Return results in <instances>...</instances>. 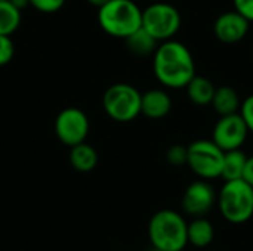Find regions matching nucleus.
<instances>
[{
	"label": "nucleus",
	"mask_w": 253,
	"mask_h": 251,
	"mask_svg": "<svg viewBox=\"0 0 253 251\" xmlns=\"http://www.w3.org/2000/svg\"><path fill=\"white\" fill-rule=\"evenodd\" d=\"M249 130V133L253 135V95L248 96L243 102H242V107H240V112H239Z\"/></svg>",
	"instance_id": "nucleus-23"
},
{
	"label": "nucleus",
	"mask_w": 253,
	"mask_h": 251,
	"mask_svg": "<svg viewBox=\"0 0 253 251\" xmlns=\"http://www.w3.org/2000/svg\"><path fill=\"white\" fill-rule=\"evenodd\" d=\"M249 130L240 114L219 117L212 130V142L224 152L242 149Z\"/></svg>",
	"instance_id": "nucleus-9"
},
{
	"label": "nucleus",
	"mask_w": 253,
	"mask_h": 251,
	"mask_svg": "<svg viewBox=\"0 0 253 251\" xmlns=\"http://www.w3.org/2000/svg\"><path fill=\"white\" fill-rule=\"evenodd\" d=\"M216 204L227 222L233 225L246 223L253 217V188L243 179L224 182Z\"/></svg>",
	"instance_id": "nucleus-4"
},
{
	"label": "nucleus",
	"mask_w": 253,
	"mask_h": 251,
	"mask_svg": "<svg viewBox=\"0 0 253 251\" xmlns=\"http://www.w3.org/2000/svg\"><path fill=\"white\" fill-rule=\"evenodd\" d=\"M28 1L33 7H36L37 10H40L43 13L58 12L65 3V0H28Z\"/></svg>",
	"instance_id": "nucleus-22"
},
{
	"label": "nucleus",
	"mask_w": 253,
	"mask_h": 251,
	"mask_svg": "<svg viewBox=\"0 0 253 251\" xmlns=\"http://www.w3.org/2000/svg\"><path fill=\"white\" fill-rule=\"evenodd\" d=\"M246 163H248V155L242 149L224 152L221 179L224 182H231V180L243 179Z\"/></svg>",
	"instance_id": "nucleus-17"
},
{
	"label": "nucleus",
	"mask_w": 253,
	"mask_h": 251,
	"mask_svg": "<svg viewBox=\"0 0 253 251\" xmlns=\"http://www.w3.org/2000/svg\"><path fill=\"white\" fill-rule=\"evenodd\" d=\"M89 118L87 115L76 107L64 108L55 118L53 130L61 143L68 148L86 142L89 135Z\"/></svg>",
	"instance_id": "nucleus-8"
},
{
	"label": "nucleus",
	"mask_w": 253,
	"mask_h": 251,
	"mask_svg": "<svg viewBox=\"0 0 253 251\" xmlns=\"http://www.w3.org/2000/svg\"><path fill=\"white\" fill-rule=\"evenodd\" d=\"M142 93L127 83L111 84L102 96V108L105 114L117 123L133 121L141 114Z\"/></svg>",
	"instance_id": "nucleus-5"
},
{
	"label": "nucleus",
	"mask_w": 253,
	"mask_h": 251,
	"mask_svg": "<svg viewBox=\"0 0 253 251\" xmlns=\"http://www.w3.org/2000/svg\"><path fill=\"white\" fill-rule=\"evenodd\" d=\"M187 90V96L188 99L194 104V105H199V107H206V105H211L212 104V99H213V95H215V84L208 78V77H203V75H197L187 84L185 87Z\"/></svg>",
	"instance_id": "nucleus-15"
},
{
	"label": "nucleus",
	"mask_w": 253,
	"mask_h": 251,
	"mask_svg": "<svg viewBox=\"0 0 253 251\" xmlns=\"http://www.w3.org/2000/svg\"><path fill=\"white\" fill-rule=\"evenodd\" d=\"M211 105L219 117H225V115L239 114L242 101L236 89H233L231 86H219L215 90Z\"/></svg>",
	"instance_id": "nucleus-13"
},
{
	"label": "nucleus",
	"mask_w": 253,
	"mask_h": 251,
	"mask_svg": "<svg viewBox=\"0 0 253 251\" xmlns=\"http://www.w3.org/2000/svg\"><path fill=\"white\" fill-rule=\"evenodd\" d=\"M185 217L170 209L154 213L148 222V240L156 251H182L188 246Z\"/></svg>",
	"instance_id": "nucleus-2"
},
{
	"label": "nucleus",
	"mask_w": 253,
	"mask_h": 251,
	"mask_svg": "<svg viewBox=\"0 0 253 251\" xmlns=\"http://www.w3.org/2000/svg\"><path fill=\"white\" fill-rule=\"evenodd\" d=\"M234 10L245 16L249 22H253V0H233Z\"/></svg>",
	"instance_id": "nucleus-24"
},
{
	"label": "nucleus",
	"mask_w": 253,
	"mask_h": 251,
	"mask_svg": "<svg viewBox=\"0 0 253 251\" xmlns=\"http://www.w3.org/2000/svg\"><path fill=\"white\" fill-rule=\"evenodd\" d=\"M15 55V46L10 37L0 36V67L9 64Z\"/></svg>",
	"instance_id": "nucleus-21"
},
{
	"label": "nucleus",
	"mask_w": 253,
	"mask_h": 251,
	"mask_svg": "<svg viewBox=\"0 0 253 251\" xmlns=\"http://www.w3.org/2000/svg\"><path fill=\"white\" fill-rule=\"evenodd\" d=\"M243 180L253 188V155L252 157H248V163H246Z\"/></svg>",
	"instance_id": "nucleus-25"
},
{
	"label": "nucleus",
	"mask_w": 253,
	"mask_h": 251,
	"mask_svg": "<svg viewBox=\"0 0 253 251\" xmlns=\"http://www.w3.org/2000/svg\"><path fill=\"white\" fill-rule=\"evenodd\" d=\"M172 109V98L166 90L151 89L141 96V114L151 120L166 117Z\"/></svg>",
	"instance_id": "nucleus-12"
},
{
	"label": "nucleus",
	"mask_w": 253,
	"mask_h": 251,
	"mask_svg": "<svg viewBox=\"0 0 253 251\" xmlns=\"http://www.w3.org/2000/svg\"><path fill=\"white\" fill-rule=\"evenodd\" d=\"M187 166L202 180L221 178L224 151H221L211 139H199L187 146Z\"/></svg>",
	"instance_id": "nucleus-7"
},
{
	"label": "nucleus",
	"mask_w": 253,
	"mask_h": 251,
	"mask_svg": "<svg viewBox=\"0 0 253 251\" xmlns=\"http://www.w3.org/2000/svg\"><path fill=\"white\" fill-rule=\"evenodd\" d=\"M0 1H4V0H0Z\"/></svg>",
	"instance_id": "nucleus-28"
},
{
	"label": "nucleus",
	"mask_w": 253,
	"mask_h": 251,
	"mask_svg": "<svg viewBox=\"0 0 253 251\" xmlns=\"http://www.w3.org/2000/svg\"><path fill=\"white\" fill-rule=\"evenodd\" d=\"M70 164L80 173H89L98 164V152L92 145L86 142L76 145L70 148Z\"/></svg>",
	"instance_id": "nucleus-16"
},
{
	"label": "nucleus",
	"mask_w": 253,
	"mask_h": 251,
	"mask_svg": "<svg viewBox=\"0 0 253 251\" xmlns=\"http://www.w3.org/2000/svg\"><path fill=\"white\" fill-rule=\"evenodd\" d=\"M125 40H126L127 49L136 56L154 55L156 49L159 47V41L154 37H151L142 27Z\"/></svg>",
	"instance_id": "nucleus-18"
},
{
	"label": "nucleus",
	"mask_w": 253,
	"mask_h": 251,
	"mask_svg": "<svg viewBox=\"0 0 253 251\" xmlns=\"http://www.w3.org/2000/svg\"><path fill=\"white\" fill-rule=\"evenodd\" d=\"M181 13L170 3H153L142 10V28L159 43L172 40L181 28Z\"/></svg>",
	"instance_id": "nucleus-6"
},
{
	"label": "nucleus",
	"mask_w": 253,
	"mask_h": 251,
	"mask_svg": "<svg viewBox=\"0 0 253 251\" xmlns=\"http://www.w3.org/2000/svg\"><path fill=\"white\" fill-rule=\"evenodd\" d=\"M87 1H89L90 4H93L95 7H98V9H99V7H102L104 4H107L110 0H87Z\"/></svg>",
	"instance_id": "nucleus-27"
},
{
	"label": "nucleus",
	"mask_w": 253,
	"mask_h": 251,
	"mask_svg": "<svg viewBox=\"0 0 253 251\" xmlns=\"http://www.w3.org/2000/svg\"><path fill=\"white\" fill-rule=\"evenodd\" d=\"M187 146L184 145H172L168 151H166V160L170 166L175 167H182L187 166Z\"/></svg>",
	"instance_id": "nucleus-20"
},
{
	"label": "nucleus",
	"mask_w": 253,
	"mask_h": 251,
	"mask_svg": "<svg viewBox=\"0 0 253 251\" xmlns=\"http://www.w3.org/2000/svg\"><path fill=\"white\" fill-rule=\"evenodd\" d=\"M21 24V10L10 0L0 1V36L10 37Z\"/></svg>",
	"instance_id": "nucleus-19"
},
{
	"label": "nucleus",
	"mask_w": 253,
	"mask_h": 251,
	"mask_svg": "<svg viewBox=\"0 0 253 251\" xmlns=\"http://www.w3.org/2000/svg\"><path fill=\"white\" fill-rule=\"evenodd\" d=\"M101 28L119 38H127L142 27V9L133 0H110L98 9Z\"/></svg>",
	"instance_id": "nucleus-3"
},
{
	"label": "nucleus",
	"mask_w": 253,
	"mask_h": 251,
	"mask_svg": "<svg viewBox=\"0 0 253 251\" xmlns=\"http://www.w3.org/2000/svg\"><path fill=\"white\" fill-rule=\"evenodd\" d=\"M10 1H12V4H13V6H16L19 10H22L25 6H28V4H30V1H28V0H10Z\"/></svg>",
	"instance_id": "nucleus-26"
},
{
	"label": "nucleus",
	"mask_w": 253,
	"mask_h": 251,
	"mask_svg": "<svg viewBox=\"0 0 253 251\" xmlns=\"http://www.w3.org/2000/svg\"><path fill=\"white\" fill-rule=\"evenodd\" d=\"M215 238V228L208 217L193 219L187 226V240L188 244L197 249H205L212 244Z\"/></svg>",
	"instance_id": "nucleus-14"
},
{
	"label": "nucleus",
	"mask_w": 253,
	"mask_h": 251,
	"mask_svg": "<svg viewBox=\"0 0 253 251\" xmlns=\"http://www.w3.org/2000/svg\"><path fill=\"white\" fill-rule=\"evenodd\" d=\"M251 22L239 12L231 10L219 15L213 24L215 37L225 44H236L242 41L249 33Z\"/></svg>",
	"instance_id": "nucleus-11"
},
{
	"label": "nucleus",
	"mask_w": 253,
	"mask_h": 251,
	"mask_svg": "<svg viewBox=\"0 0 253 251\" xmlns=\"http://www.w3.org/2000/svg\"><path fill=\"white\" fill-rule=\"evenodd\" d=\"M154 251H156V250H154Z\"/></svg>",
	"instance_id": "nucleus-29"
},
{
	"label": "nucleus",
	"mask_w": 253,
	"mask_h": 251,
	"mask_svg": "<svg viewBox=\"0 0 253 251\" xmlns=\"http://www.w3.org/2000/svg\"><path fill=\"white\" fill-rule=\"evenodd\" d=\"M216 198H218V194L215 188L212 186V183L208 180L199 179V180L191 182L184 191L181 207H182V212L193 219L206 217L215 207Z\"/></svg>",
	"instance_id": "nucleus-10"
},
{
	"label": "nucleus",
	"mask_w": 253,
	"mask_h": 251,
	"mask_svg": "<svg viewBox=\"0 0 253 251\" xmlns=\"http://www.w3.org/2000/svg\"><path fill=\"white\" fill-rule=\"evenodd\" d=\"M153 71L165 87L185 89L196 77V62L184 43L168 40L160 43L153 55Z\"/></svg>",
	"instance_id": "nucleus-1"
}]
</instances>
